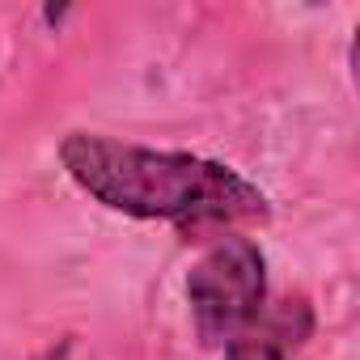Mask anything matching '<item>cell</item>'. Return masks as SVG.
I'll return each mask as SVG.
<instances>
[{
  "mask_svg": "<svg viewBox=\"0 0 360 360\" xmlns=\"http://www.w3.org/2000/svg\"><path fill=\"white\" fill-rule=\"evenodd\" d=\"M60 161L72 183L102 208L136 221H169L183 233L271 217L267 195L246 174L195 153L144 148L98 131H68L60 140Z\"/></svg>",
  "mask_w": 360,
  "mask_h": 360,
  "instance_id": "6da1fadb",
  "label": "cell"
},
{
  "mask_svg": "<svg viewBox=\"0 0 360 360\" xmlns=\"http://www.w3.org/2000/svg\"><path fill=\"white\" fill-rule=\"evenodd\" d=\"M191 326L204 347H229L267 305V259L259 242L221 233L187 276Z\"/></svg>",
  "mask_w": 360,
  "mask_h": 360,
  "instance_id": "7a4b0ae2",
  "label": "cell"
},
{
  "mask_svg": "<svg viewBox=\"0 0 360 360\" xmlns=\"http://www.w3.org/2000/svg\"><path fill=\"white\" fill-rule=\"evenodd\" d=\"M43 18L56 26V22H64V18H68V9H43Z\"/></svg>",
  "mask_w": 360,
  "mask_h": 360,
  "instance_id": "277c9868",
  "label": "cell"
},
{
  "mask_svg": "<svg viewBox=\"0 0 360 360\" xmlns=\"http://www.w3.org/2000/svg\"><path fill=\"white\" fill-rule=\"evenodd\" d=\"M314 335V309L305 297L263 305V314L225 347V360H292Z\"/></svg>",
  "mask_w": 360,
  "mask_h": 360,
  "instance_id": "3957f363",
  "label": "cell"
}]
</instances>
